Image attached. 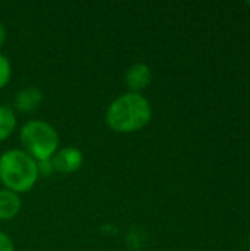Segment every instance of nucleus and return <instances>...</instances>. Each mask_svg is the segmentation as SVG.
<instances>
[{"mask_svg":"<svg viewBox=\"0 0 250 251\" xmlns=\"http://www.w3.org/2000/svg\"><path fill=\"white\" fill-rule=\"evenodd\" d=\"M152 119L149 100L139 93H127L115 99L106 110L108 126L119 134L143 129Z\"/></svg>","mask_w":250,"mask_h":251,"instance_id":"nucleus-1","label":"nucleus"},{"mask_svg":"<svg viewBox=\"0 0 250 251\" xmlns=\"http://www.w3.org/2000/svg\"><path fill=\"white\" fill-rule=\"evenodd\" d=\"M38 179L37 162L24 150L12 149L0 156V181L16 194L28 193Z\"/></svg>","mask_w":250,"mask_h":251,"instance_id":"nucleus-2","label":"nucleus"},{"mask_svg":"<svg viewBox=\"0 0 250 251\" xmlns=\"http://www.w3.org/2000/svg\"><path fill=\"white\" fill-rule=\"evenodd\" d=\"M19 140L24 151L35 162L49 160L57 151L59 137L52 125L43 121L27 122L19 132Z\"/></svg>","mask_w":250,"mask_h":251,"instance_id":"nucleus-3","label":"nucleus"},{"mask_svg":"<svg viewBox=\"0 0 250 251\" xmlns=\"http://www.w3.org/2000/svg\"><path fill=\"white\" fill-rule=\"evenodd\" d=\"M84 157L80 149L77 147H63L57 150L52 157V165L55 172L60 174H74L83 166Z\"/></svg>","mask_w":250,"mask_h":251,"instance_id":"nucleus-4","label":"nucleus"},{"mask_svg":"<svg viewBox=\"0 0 250 251\" xmlns=\"http://www.w3.org/2000/svg\"><path fill=\"white\" fill-rule=\"evenodd\" d=\"M152 82V71L146 63H134L125 74V84L130 93H139L146 90Z\"/></svg>","mask_w":250,"mask_h":251,"instance_id":"nucleus-5","label":"nucleus"},{"mask_svg":"<svg viewBox=\"0 0 250 251\" xmlns=\"http://www.w3.org/2000/svg\"><path fill=\"white\" fill-rule=\"evenodd\" d=\"M43 93L35 87H27L18 91L13 100V106L21 113H31L41 106Z\"/></svg>","mask_w":250,"mask_h":251,"instance_id":"nucleus-6","label":"nucleus"},{"mask_svg":"<svg viewBox=\"0 0 250 251\" xmlns=\"http://www.w3.org/2000/svg\"><path fill=\"white\" fill-rule=\"evenodd\" d=\"M21 210V199L19 194L9 191V190H0V221H9L13 219Z\"/></svg>","mask_w":250,"mask_h":251,"instance_id":"nucleus-7","label":"nucleus"},{"mask_svg":"<svg viewBox=\"0 0 250 251\" xmlns=\"http://www.w3.org/2000/svg\"><path fill=\"white\" fill-rule=\"evenodd\" d=\"M16 128V118L10 107L0 106V141L9 138Z\"/></svg>","mask_w":250,"mask_h":251,"instance_id":"nucleus-8","label":"nucleus"},{"mask_svg":"<svg viewBox=\"0 0 250 251\" xmlns=\"http://www.w3.org/2000/svg\"><path fill=\"white\" fill-rule=\"evenodd\" d=\"M10 76H12L10 62L7 60L4 54L0 53V90L7 85V82L10 81Z\"/></svg>","mask_w":250,"mask_h":251,"instance_id":"nucleus-9","label":"nucleus"},{"mask_svg":"<svg viewBox=\"0 0 250 251\" xmlns=\"http://www.w3.org/2000/svg\"><path fill=\"white\" fill-rule=\"evenodd\" d=\"M37 171H38V176H50V175H53L55 169H53V165H52V159L37 162Z\"/></svg>","mask_w":250,"mask_h":251,"instance_id":"nucleus-10","label":"nucleus"},{"mask_svg":"<svg viewBox=\"0 0 250 251\" xmlns=\"http://www.w3.org/2000/svg\"><path fill=\"white\" fill-rule=\"evenodd\" d=\"M0 251H15L13 241L9 238V235H6L1 231H0Z\"/></svg>","mask_w":250,"mask_h":251,"instance_id":"nucleus-11","label":"nucleus"},{"mask_svg":"<svg viewBox=\"0 0 250 251\" xmlns=\"http://www.w3.org/2000/svg\"><path fill=\"white\" fill-rule=\"evenodd\" d=\"M4 41H6V29H4L3 24L0 22V47L4 44Z\"/></svg>","mask_w":250,"mask_h":251,"instance_id":"nucleus-12","label":"nucleus"},{"mask_svg":"<svg viewBox=\"0 0 250 251\" xmlns=\"http://www.w3.org/2000/svg\"><path fill=\"white\" fill-rule=\"evenodd\" d=\"M248 246H249V250H250V234H249V237H248Z\"/></svg>","mask_w":250,"mask_h":251,"instance_id":"nucleus-13","label":"nucleus"},{"mask_svg":"<svg viewBox=\"0 0 250 251\" xmlns=\"http://www.w3.org/2000/svg\"><path fill=\"white\" fill-rule=\"evenodd\" d=\"M248 6H249V7H250V1H248Z\"/></svg>","mask_w":250,"mask_h":251,"instance_id":"nucleus-14","label":"nucleus"}]
</instances>
